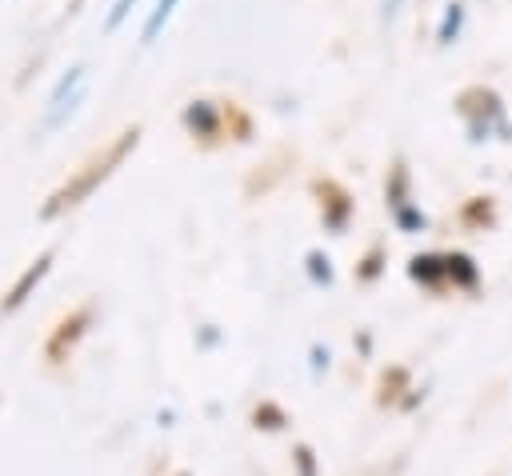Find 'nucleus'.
<instances>
[{"mask_svg": "<svg viewBox=\"0 0 512 476\" xmlns=\"http://www.w3.org/2000/svg\"><path fill=\"white\" fill-rule=\"evenodd\" d=\"M136 136H140V132H136V128H128V132H120V136H116V140H112L104 152H96V156H92V160H88V164H84V168H80L72 180H64V184H60V188L48 196L44 216H56V212H64V208L80 204V200H84V196H88V192H92V188H96V184H100V180H104V176H108V172H112V168L124 160V152L136 144Z\"/></svg>", "mask_w": 512, "mask_h": 476, "instance_id": "nucleus-1", "label": "nucleus"}, {"mask_svg": "<svg viewBox=\"0 0 512 476\" xmlns=\"http://www.w3.org/2000/svg\"><path fill=\"white\" fill-rule=\"evenodd\" d=\"M44 272H48V256H40V260H36V264H32V268H28L24 276H20V284L12 288V296H8V304H20V300H24V292H28V288H32V284H36V280H40Z\"/></svg>", "mask_w": 512, "mask_h": 476, "instance_id": "nucleus-2", "label": "nucleus"}, {"mask_svg": "<svg viewBox=\"0 0 512 476\" xmlns=\"http://www.w3.org/2000/svg\"><path fill=\"white\" fill-rule=\"evenodd\" d=\"M172 8H176V0H160V4H156V12H152L148 24H144V40H152V36L160 32V24L172 16Z\"/></svg>", "mask_w": 512, "mask_h": 476, "instance_id": "nucleus-3", "label": "nucleus"}, {"mask_svg": "<svg viewBox=\"0 0 512 476\" xmlns=\"http://www.w3.org/2000/svg\"><path fill=\"white\" fill-rule=\"evenodd\" d=\"M132 4H136V0H116V8H112V16H108V28H116V24L124 20V12H128Z\"/></svg>", "mask_w": 512, "mask_h": 476, "instance_id": "nucleus-4", "label": "nucleus"}]
</instances>
